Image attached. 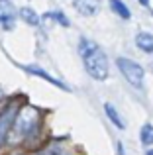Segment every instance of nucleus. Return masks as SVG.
I'll return each mask as SVG.
<instances>
[{"mask_svg":"<svg viewBox=\"0 0 153 155\" xmlns=\"http://www.w3.org/2000/svg\"><path fill=\"white\" fill-rule=\"evenodd\" d=\"M14 18H16V12L12 8V4L8 0H0V24L4 26V30L14 28Z\"/></svg>","mask_w":153,"mask_h":155,"instance_id":"7ed1b4c3","label":"nucleus"},{"mask_svg":"<svg viewBox=\"0 0 153 155\" xmlns=\"http://www.w3.org/2000/svg\"><path fill=\"white\" fill-rule=\"evenodd\" d=\"M47 18H53V20H57L59 24H63V26H69V20H67L61 12H49V14H47Z\"/></svg>","mask_w":153,"mask_h":155,"instance_id":"f8f14e48","label":"nucleus"},{"mask_svg":"<svg viewBox=\"0 0 153 155\" xmlns=\"http://www.w3.org/2000/svg\"><path fill=\"white\" fill-rule=\"evenodd\" d=\"M14 118H16V106H10V108H6L0 114V145L4 143V137H6L8 130L12 128Z\"/></svg>","mask_w":153,"mask_h":155,"instance_id":"20e7f679","label":"nucleus"},{"mask_svg":"<svg viewBox=\"0 0 153 155\" xmlns=\"http://www.w3.org/2000/svg\"><path fill=\"white\" fill-rule=\"evenodd\" d=\"M147 155H153V149H149V151H147Z\"/></svg>","mask_w":153,"mask_h":155,"instance_id":"2eb2a0df","label":"nucleus"},{"mask_svg":"<svg viewBox=\"0 0 153 155\" xmlns=\"http://www.w3.org/2000/svg\"><path fill=\"white\" fill-rule=\"evenodd\" d=\"M135 45L145 53H153V35L145 34V31H139L135 35Z\"/></svg>","mask_w":153,"mask_h":155,"instance_id":"423d86ee","label":"nucleus"},{"mask_svg":"<svg viewBox=\"0 0 153 155\" xmlns=\"http://www.w3.org/2000/svg\"><path fill=\"white\" fill-rule=\"evenodd\" d=\"M20 16H22V20L26 24H31V26H37L39 24V16L35 14L31 8H22V10H20Z\"/></svg>","mask_w":153,"mask_h":155,"instance_id":"9d476101","label":"nucleus"},{"mask_svg":"<svg viewBox=\"0 0 153 155\" xmlns=\"http://www.w3.org/2000/svg\"><path fill=\"white\" fill-rule=\"evenodd\" d=\"M142 143H145V145H151L153 143V126L151 124H145L142 128Z\"/></svg>","mask_w":153,"mask_h":155,"instance_id":"9b49d317","label":"nucleus"},{"mask_svg":"<svg viewBox=\"0 0 153 155\" xmlns=\"http://www.w3.org/2000/svg\"><path fill=\"white\" fill-rule=\"evenodd\" d=\"M116 65H118L120 73L124 75V79L130 84H134V87H138V88L143 84L145 71H143V67L139 63H135V61H132V59H126V57H120Z\"/></svg>","mask_w":153,"mask_h":155,"instance_id":"f03ea898","label":"nucleus"},{"mask_svg":"<svg viewBox=\"0 0 153 155\" xmlns=\"http://www.w3.org/2000/svg\"><path fill=\"white\" fill-rule=\"evenodd\" d=\"M126 151H124V145L122 143H118V155H124Z\"/></svg>","mask_w":153,"mask_h":155,"instance_id":"ddd939ff","label":"nucleus"},{"mask_svg":"<svg viewBox=\"0 0 153 155\" xmlns=\"http://www.w3.org/2000/svg\"><path fill=\"white\" fill-rule=\"evenodd\" d=\"M139 4H143V6H147V4H149V0H139Z\"/></svg>","mask_w":153,"mask_h":155,"instance_id":"4468645a","label":"nucleus"},{"mask_svg":"<svg viewBox=\"0 0 153 155\" xmlns=\"http://www.w3.org/2000/svg\"><path fill=\"white\" fill-rule=\"evenodd\" d=\"M80 55H83V63L86 73L96 81H106L108 79V59L104 55V51L96 45L94 41L88 39H80Z\"/></svg>","mask_w":153,"mask_h":155,"instance_id":"f257e3e1","label":"nucleus"},{"mask_svg":"<svg viewBox=\"0 0 153 155\" xmlns=\"http://www.w3.org/2000/svg\"><path fill=\"white\" fill-rule=\"evenodd\" d=\"M26 71L28 73H31V75H37V77H41V79H45V81H49L51 84H55V87H61L63 91H69V88L65 87V84L61 83V81H57V79H53V77L49 75V73H45V71H41V69H37V67H26Z\"/></svg>","mask_w":153,"mask_h":155,"instance_id":"0eeeda50","label":"nucleus"},{"mask_svg":"<svg viewBox=\"0 0 153 155\" xmlns=\"http://www.w3.org/2000/svg\"><path fill=\"white\" fill-rule=\"evenodd\" d=\"M73 6L83 16H94L100 10V0H73Z\"/></svg>","mask_w":153,"mask_h":155,"instance_id":"39448f33","label":"nucleus"},{"mask_svg":"<svg viewBox=\"0 0 153 155\" xmlns=\"http://www.w3.org/2000/svg\"><path fill=\"white\" fill-rule=\"evenodd\" d=\"M110 6H112V10L116 12V14L120 16V18H124V20H130V8L126 6V4L122 2V0H110Z\"/></svg>","mask_w":153,"mask_h":155,"instance_id":"1a4fd4ad","label":"nucleus"},{"mask_svg":"<svg viewBox=\"0 0 153 155\" xmlns=\"http://www.w3.org/2000/svg\"><path fill=\"white\" fill-rule=\"evenodd\" d=\"M104 112H106V116L110 118V122H112V124L116 126V128H124V126H126V124L122 122V118H120L118 110H116V108H114L112 104H108V102L104 104Z\"/></svg>","mask_w":153,"mask_h":155,"instance_id":"6e6552de","label":"nucleus"}]
</instances>
